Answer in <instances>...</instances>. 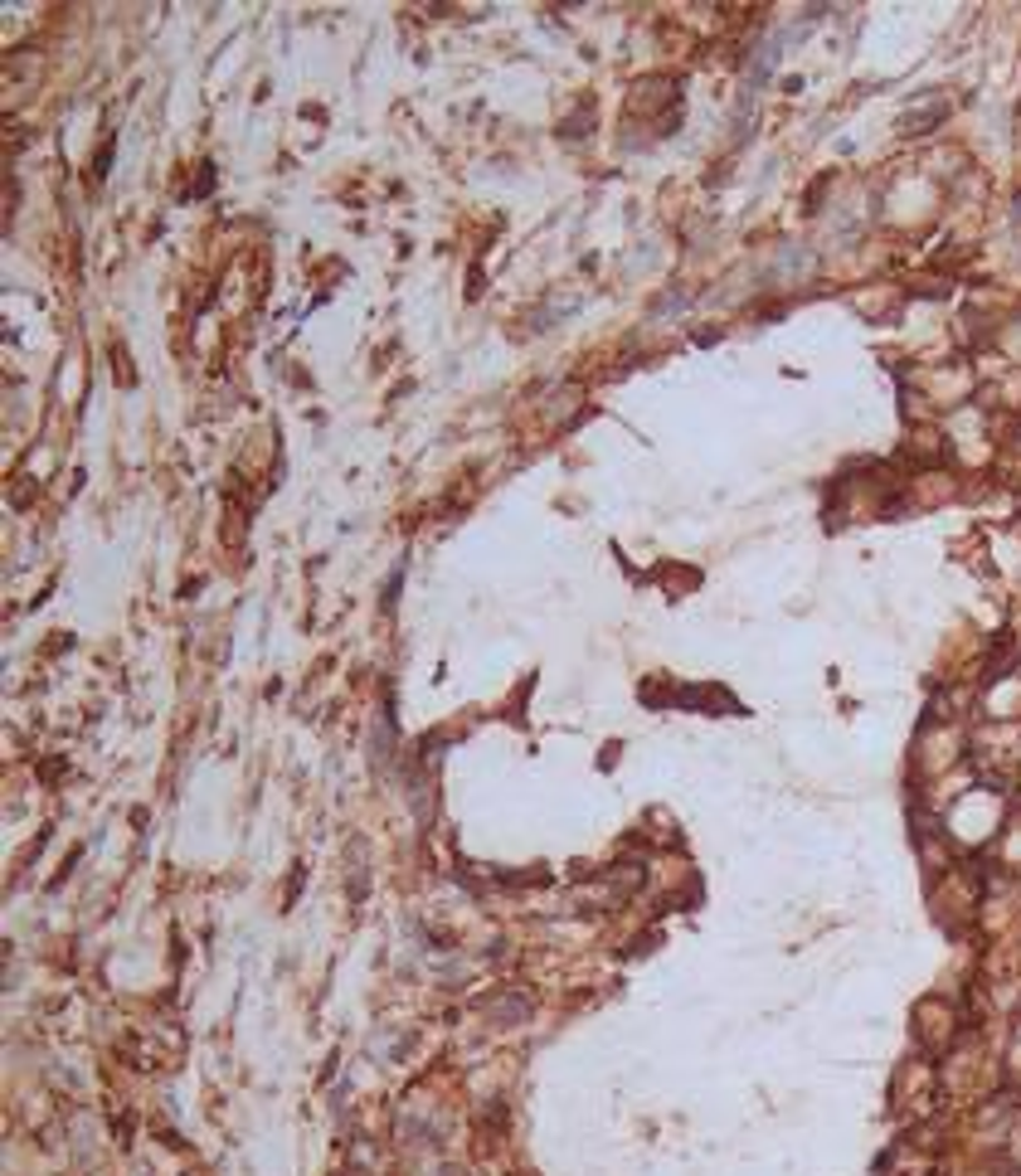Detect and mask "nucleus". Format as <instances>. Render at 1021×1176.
<instances>
[{
	"mask_svg": "<svg viewBox=\"0 0 1021 1176\" xmlns=\"http://www.w3.org/2000/svg\"><path fill=\"white\" fill-rule=\"evenodd\" d=\"M531 1002L526 997H501V1002H486V1016H526Z\"/></svg>",
	"mask_w": 1021,
	"mask_h": 1176,
	"instance_id": "2",
	"label": "nucleus"
},
{
	"mask_svg": "<svg viewBox=\"0 0 1021 1176\" xmlns=\"http://www.w3.org/2000/svg\"><path fill=\"white\" fill-rule=\"evenodd\" d=\"M920 1021H915V1030H920V1040L929 1045V1051H948V1040H953V1006L939 1002V997H929V1002H920V1011H915Z\"/></svg>",
	"mask_w": 1021,
	"mask_h": 1176,
	"instance_id": "1",
	"label": "nucleus"
}]
</instances>
